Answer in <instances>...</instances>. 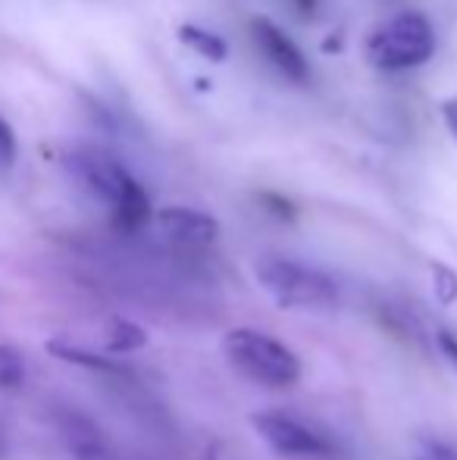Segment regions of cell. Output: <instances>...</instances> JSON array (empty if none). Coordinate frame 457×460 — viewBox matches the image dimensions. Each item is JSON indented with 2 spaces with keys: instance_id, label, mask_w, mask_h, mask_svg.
Returning a JSON list of instances; mask_svg holds the SVG:
<instances>
[{
  "instance_id": "cell-16",
  "label": "cell",
  "mask_w": 457,
  "mask_h": 460,
  "mask_svg": "<svg viewBox=\"0 0 457 460\" xmlns=\"http://www.w3.org/2000/svg\"><path fill=\"white\" fill-rule=\"evenodd\" d=\"M263 204H267L269 207V210H273L276 213V217H279V219H294V207L292 204H288V200L286 198H279V194H263Z\"/></svg>"
},
{
  "instance_id": "cell-10",
  "label": "cell",
  "mask_w": 457,
  "mask_h": 460,
  "mask_svg": "<svg viewBox=\"0 0 457 460\" xmlns=\"http://www.w3.org/2000/svg\"><path fill=\"white\" fill-rule=\"evenodd\" d=\"M147 345V332L138 323L128 320H110L107 323V335H104V348L110 354H128V351H141Z\"/></svg>"
},
{
  "instance_id": "cell-17",
  "label": "cell",
  "mask_w": 457,
  "mask_h": 460,
  "mask_svg": "<svg viewBox=\"0 0 457 460\" xmlns=\"http://www.w3.org/2000/svg\"><path fill=\"white\" fill-rule=\"evenodd\" d=\"M439 348L445 351V358L457 367V335H452V332H439Z\"/></svg>"
},
{
  "instance_id": "cell-6",
  "label": "cell",
  "mask_w": 457,
  "mask_h": 460,
  "mask_svg": "<svg viewBox=\"0 0 457 460\" xmlns=\"http://www.w3.org/2000/svg\"><path fill=\"white\" fill-rule=\"evenodd\" d=\"M157 226L182 251H204L220 238V223L210 213L191 207H163L157 213Z\"/></svg>"
},
{
  "instance_id": "cell-19",
  "label": "cell",
  "mask_w": 457,
  "mask_h": 460,
  "mask_svg": "<svg viewBox=\"0 0 457 460\" xmlns=\"http://www.w3.org/2000/svg\"><path fill=\"white\" fill-rule=\"evenodd\" d=\"M298 4V10H304V13H311L313 6H317V0H294Z\"/></svg>"
},
{
  "instance_id": "cell-11",
  "label": "cell",
  "mask_w": 457,
  "mask_h": 460,
  "mask_svg": "<svg viewBox=\"0 0 457 460\" xmlns=\"http://www.w3.org/2000/svg\"><path fill=\"white\" fill-rule=\"evenodd\" d=\"M179 38H182L195 54H201L204 60H210V63L226 60V54H229L226 41H223L220 35H214V31H207V29H198V25H182Z\"/></svg>"
},
{
  "instance_id": "cell-3",
  "label": "cell",
  "mask_w": 457,
  "mask_h": 460,
  "mask_svg": "<svg viewBox=\"0 0 457 460\" xmlns=\"http://www.w3.org/2000/svg\"><path fill=\"white\" fill-rule=\"evenodd\" d=\"M257 282L286 310H326L338 304V285L323 270L286 257H263L257 263Z\"/></svg>"
},
{
  "instance_id": "cell-12",
  "label": "cell",
  "mask_w": 457,
  "mask_h": 460,
  "mask_svg": "<svg viewBox=\"0 0 457 460\" xmlns=\"http://www.w3.org/2000/svg\"><path fill=\"white\" fill-rule=\"evenodd\" d=\"M25 382V360L16 348L0 345V392H16Z\"/></svg>"
},
{
  "instance_id": "cell-8",
  "label": "cell",
  "mask_w": 457,
  "mask_h": 460,
  "mask_svg": "<svg viewBox=\"0 0 457 460\" xmlns=\"http://www.w3.org/2000/svg\"><path fill=\"white\" fill-rule=\"evenodd\" d=\"M60 432H63V438H66L69 451L75 455V460H119L107 448V442L101 438V432L94 429L92 420H85L82 413L63 411Z\"/></svg>"
},
{
  "instance_id": "cell-1",
  "label": "cell",
  "mask_w": 457,
  "mask_h": 460,
  "mask_svg": "<svg viewBox=\"0 0 457 460\" xmlns=\"http://www.w3.org/2000/svg\"><path fill=\"white\" fill-rule=\"evenodd\" d=\"M66 170L79 188H85L94 200L110 210V219L119 232H138L147 226L151 200L113 154L98 147H75L66 157Z\"/></svg>"
},
{
  "instance_id": "cell-7",
  "label": "cell",
  "mask_w": 457,
  "mask_h": 460,
  "mask_svg": "<svg viewBox=\"0 0 457 460\" xmlns=\"http://www.w3.org/2000/svg\"><path fill=\"white\" fill-rule=\"evenodd\" d=\"M250 35H254L257 48L267 54V60L273 63V66L279 69L282 75H288V79H294V82H304L307 79L304 54H301L298 44H294L292 38L286 35V31L276 29L269 19L257 16L254 22H250Z\"/></svg>"
},
{
  "instance_id": "cell-4",
  "label": "cell",
  "mask_w": 457,
  "mask_h": 460,
  "mask_svg": "<svg viewBox=\"0 0 457 460\" xmlns=\"http://www.w3.org/2000/svg\"><path fill=\"white\" fill-rule=\"evenodd\" d=\"M433 25L420 13H398L370 38V60L379 69H414L433 57Z\"/></svg>"
},
{
  "instance_id": "cell-5",
  "label": "cell",
  "mask_w": 457,
  "mask_h": 460,
  "mask_svg": "<svg viewBox=\"0 0 457 460\" xmlns=\"http://www.w3.org/2000/svg\"><path fill=\"white\" fill-rule=\"evenodd\" d=\"M254 432L269 445V451H276L279 457H292V460H317V457H332L330 438H323L317 429L304 426L301 420L288 417V413H254L250 417Z\"/></svg>"
},
{
  "instance_id": "cell-9",
  "label": "cell",
  "mask_w": 457,
  "mask_h": 460,
  "mask_svg": "<svg viewBox=\"0 0 457 460\" xmlns=\"http://www.w3.org/2000/svg\"><path fill=\"white\" fill-rule=\"evenodd\" d=\"M50 354H54L57 360H63V364H75V367H85V369H94V373H104V376H132L128 373V367L116 364L113 358H104V354H92V351H82V348L69 345V341L63 339H50L48 345Z\"/></svg>"
},
{
  "instance_id": "cell-14",
  "label": "cell",
  "mask_w": 457,
  "mask_h": 460,
  "mask_svg": "<svg viewBox=\"0 0 457 460\" xmlns=\"http://www.w3.org/2000/svg\"><path fill=\"white\" fill-rule=\"evenodd\" d=\"M417 460H457V451L435 438H420L417 442Z\"/></svg>"
},
{
  "instance_id": "cell-18",
  "label": "cell",
  "mask_w": 457,
  "mask_h": 460,
  "mask_svg": "<svg viewBox=\"0 0 457 460\" xmlns=\"http://www.w3.org/2000/svg\"><path fill=\"white\" fill-rule=\"evenodd\" d=\"M442 116H445V126H448V132H452V138L457 141V101L442 103Z\"/></svg>"
},
{
  "instance_id": "cell-2",
  "label": "cell",
  "mask_w": 457,
  "mask_h": 460,
  "mask_svg": "<svg viewBox=\"0 0 457 460\" xmlns=\"http://www.w3.org/2000/svg\"><path fill=\"white\" fill-rule=\"evenodd\" d=\"M223 354L244 379L267 388H292L301 379V360L292 348L250 326H235L223 335Z\"/></svg>"
},
{
  "instance_id": "cell-13",
  "label": "cell",
  "mask_w": 457,
  "mask_h": 460,
  "mask_svg": "<svg viewBox=\"0 0 457 460\" xmlns=\"http://www.w3.org/2000/svg\"><path fill=\"white\" fill-rule=\"evenodd\" d=\"M433 279H435V295H439L442 304H452L457 297V279L448 267H442V263H435L433 267Z\"/></svg>"
},
{
  "instance_id": "cell-15",
  "label": "cell",
  "mask_w": 457,
  "mask_h": 460,
  "mask_svg": "<svg viewBox=\"0 0 457 460\" xmlns=\"http://www.w3.org/2000/svg\"><path fill=\"white\" fill-rule=\"evenodd\" d=\"M13 160H16V135H13V128L0 119V170L13 166Z\"/></svg>"
}]
</instances>
